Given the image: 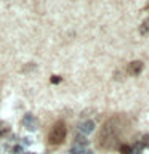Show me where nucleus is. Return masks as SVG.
Returning a JSON list of instances; mask_svg holds the SVG:
<instances>
[{
	"instance_id": "1",
	"label": "nucleus",
	"mask_w": 149,
	"mask_h": 154,
	"mask_svg": "<svg viewBox=\"0 0 149 154\" xmlns=\"http://www.w3.org/2000/svg\"><path fill=\"white\" fill-rule=\"evenodd\" d=\"M64 138H66V125H64V122L59 120V122H56L53 125L51 132L48 135V141L51 144H61L64 141Z\"/></svg>"
},
{
	"instance_id": "2",
	"label": "nucleus",
	"mask_w": 149,
	"mask_h": 154,
	"mask_svg": "<svg viewBox=\"0 0 149 154\" xmlns=\"http://www.w3.org/2000/svg\"><path fill=\"white\" fill-rule=\"evenodd\" d=\"M23 125H24L27 130H31V132H35L37 127H38V122H37V119L34 117L32 114H26V116L23 117Z\"/></svg>"
},
{
	"instance_id": "3",
	"label": "nucleus",
	"mask_w": 149,
	"mask_h": 154,
	"mask_svg": "<svg viewBox=\"0 0 149 154\" xmlns=\"http://www.w3.org/2000/svg\"><path fill=\"white\" fill-rule=\"evenodd\" d=\"M95 130V122L93 120H84V122H82L80 125H79V132L84 135H88V133H91Z\"/></svg>"
},
{
	"instance_id": "4",
	"label": "nucleus",
	"mask_w": 149,
	"mask_h": 154,
	"mask_svg": "<svg viewBox=\"0 0 149 154\" xmlns=\"http://www.w3.org/2000/svg\"><path fill=\"white\" fill-rule=\"evenodd\" d=\"M143 71V63L141 61H132L128 64V74L132 75H138Z\"/></svg>"
},
{
	"instance_id": "5",
	"label": "nucleus",
	"mask_w": 149,
	"mask_h": 154,
	"mask_svg": "<svg viewBox=\"0 0 149 154\" xmlns=\"http://www.w3.org/2000/svg\"><path fill=\"white\" fill-rule=\"evenodd\" d=\"M139 34H141V35H147L149 34V18H146L141 23V26H139Z\"/></svg>"
},
{
	"instance_id": "6",
	"label": "nucleus",
	"mask_w": 149,
	"mask_h": 154,
	"mask_svg": "<svg viewBox=\"0 0 149 154\" xmlns=\"http://www.w3.org/2000/svg\"><path fill=\"white\" fill-rule=\"evenodd\" d=\"M75 144H79V146H87L88 144V140H87L84 135H79V137H75Z\"/></svg>"
},
{
	"instance_id": "7",
	"label": "nucleus",
	"mask_w": 149,
	"mask_h": 154,
	"mask_svg": "<svg viewBox=\"0 0 149 154\" xmlns=\"http://www.w3.org/2000/svg\"><path fill=\"white\" fill-rule=\"evenodd\" d=\"M85 152V148L84 146H79V144H74L71 148V152L69 154H84Z\"/></svg>"
},
{
	"instance_id": "8",
	"label": "nucleus",
	"mask_w": 149,
	"mask_h": 154,
	"mask_svg": "<svg viewBox=\"0 0 149 154\" xmlns=\"http://www.w3.org/2000/svg\"><path fill=\"white\" fill-rule=\"evenodd\" d=\"M120 154H132V146H128V144H122V146L119 148Z\"/></svg>"
},
{
	"instance_id": "9",
	"label": "nucleus",
	"mask_w": 149,
	"mask_h": 154,
	"mask_svg": "<svg viewBox=\"0 0 149 154\" xmlns=\"http://www.w3.org/2000/svg\"><path fill=\"white\" fill-rule=\"evenodd\" d=\"M10 130V124L8 122H0V135H5Z\"/></svg>"
},
{
	"instance_id": "10",
	"label": "nucleus",
	"mask_w": 149,
	"mask_h": 154,
	"mask_svg": "<svg viewBox=\"0 0 149 154\" xmlns=\"http://www.w3.org/2000/svg\"><path fill=\"white\" fill-rule=\"evenodd\" d=\"M11 152H13V154H23V148L18 144V146H14V148L11 149Z\"/></svg>"
},
{
	"instance_id": "11",
	"label": "nucleus",
	"mask_w": 149,
	"mask_h": 154,
	"mask_svg": "<svg viewBox=\"0 0 149 154\" xmlns=\"http://www.w3.org/2000/svg\"><path fill=\"white\" fill-rule=\"evenodd\" d=\"M61 82V77L59 75H53L51 77V84H59Z\"/></svg>"
},
{
	"instance_id": "12",
	"label": "nucleus",
	"mask_w": 149,
	"mask_h": 154,
	"mask_svg": "<svg viewBox=\"0 0 149 154\" xmlns=\"http://www.w3.org/2000/svg\"><path fill=\"white\" fill-rule=\"evenodd\" d=\"M32 143V140H29V138H23V144H31Z\"/></svg>"
},
{
	"instance_id": "13",
	"label": "nucleus",
	"mask_w": 149,
	"mask_h": 154,
	"mask_svg": "<svg viewBox=\"0 0 149 154\" xmlns=\"http://www.w3.org/2000/svg\"><path fill=\"white\" fill-rule=\"evenodd\" d=\"M84 154H93V152H91L90 149H85V152H84Z\"/></svg>"
},
{
	"instance_id": "14",
	"label": "nucleus",
	"mask_w": 149,
	"mask_h": 154,
	"mask_svg": "<svg viewBox=\"0 0 149 154\" xmlns=\"http://www.w3.org/2000/svg\"><path fill=\"white\" fill-rule=\"evenodd\" d=\"M146 148H149V138H147V143H146Z\"/></svg>"
},
{
	"instance_id": "15",
	"label": "nucleus",
	"mask_w": 149,
	"mask_h": 154,
	"mask_svg": "<svg viewBox=\"0 0 149 154\" xmlns=\"http://www.w3.org/2000/svg\"><path fill=\"white\" fill-rule=\"evenodd\" d=\"M26 154H35V152H26Z\"/></svg>"
},
{
	"instance_id": "16",
	"label": "nucleus",
	"mask_w": 149,
	"mask_h": 154,
	"mask_svg": "<svg viewBox=\"0 0 149 154\" xmlns=\"http://www.w3.org/2000/svg\"><path fill=\"white\" fill-rule=\"evenodd\" d=\"M146 8H147V10H149V5H147V7H146Z\"/></svg>"
}]
</instances>
